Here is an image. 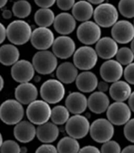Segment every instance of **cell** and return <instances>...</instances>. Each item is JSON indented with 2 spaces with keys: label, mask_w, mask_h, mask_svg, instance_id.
I'll use <instances>...</instances> for the list:
<instances>
[{
  "label": "cell",
  "mask_w": 134,
  "mask_h": 153,
  "mask_svg": "<svg viewBox=\"0 0 134 153\" xmlns=\"http://www.w3.org/2000/svg\"><path fill=\"white\" fill-rule=\"evenodd\" d=\"M109 91L110 97L115 102H124L128 100L132 92L130 84L123 80L112 83Z\"/></svg>",
  "instance_id": "26"
},
{
  "label": "cell",
  "mask_w": 134,
  "mask_h": 153,
  "mask_svg": "<svg viewBox=\"0 0 134 153\" xmlns=\"http://www.w3.org/2000/svg\"><path fill=\"white\" fill-rule=\"evenodd\" d=\"M129 107L132 111L134 112V91L132 92L131 94L128 98V104Z\"/></svg>",
  "instance_id": "45"
},
{
  "label": "cell",
  "mask_w": 134,
  "mask_h": 153,
  "mask_svg": "<svg viewBox=\"0 0 134 153\" xmlns=\"http://www.w3.org/2000/svg\"><path fill=\"white\" fill-rule=\"evenodd\" d=\"M124 135L126 140L134 143V118L130 119L124 125Z\"/></svg>",
  "instance_id": "37"
},
{
  "label": "cell",
  "mask_w": 134,
  "mask_h": 153,
  "mask_svg": "<svg viewBox=\"0 0 134 153\" xmlns=\"http://www.w3.org/2000/svg\"><path fill=\"white\" fill-rule=\"evenodd\" d=\"M76 20L71 14L61 13L55 16L54 28L61 35H68L73 33L76 28Z\"/></svg>",
  "instance_id": "20"
},
{
  "label": "cell",
  "mask_w": 134,
  "mask_h": 153,
  "mask_svg": "<svg viewBox=\"0 0 134 153\" xmlns=\"http://www.w3.org/2000/svg\"><path fill=\"white\" fill-rule=\"evenodd\" d=\"M89 133L94 141L103 143L113 137L115 127L107 119L100 118L90 124Z\"/></svg>",
  "instance_id": "7"
},
{
  "label": "cell",
  "mask_w": 134,
  "mask_h": 153,
  "mask_svg": "<svg viewBox=\"0 0 134 153\" xmlns=\"http://www.w3.org/2000/svg\"><path fill=\"white\" fill-rule=\"evenodd\" d=\"M78 74V68L71 62H64L56 68L57 79L65 84H71L75 82Z\"/></svg>",
  "instance_id": "25"
},
{
  "label": "cell",
  "mask_w": 134,
  "mask_h": 153,
  "mask_svg": "<svg viewBox=\"0 0 134 153\" xmlns=\"http://www.w3.org/2000/svg\"><path fill=\"white\" fill-rule=\"evenodd\" d=\"M75 85L81 93H89L97 89L98 79L94 72L86 71L79 74L75 79Z\"/></svg>",
  "instance_id": "22"
},
{
  "label": "cell",
  "mask_w": 134,
  "mask_h": 153,
  "mask_svg": "<svg viewBox=\"0 0 134 153\" xmlns=\"http://www.w3.org/2000/svg\"><path fill=\"white\" fill-rule=\"evenodd\" d=\"M19 48L13 44H6L0 47V63L5 66H13L19 60Z\"/></svg>",
  "instance_id": "28"
},
{
  "label": "cell",
  "mask_w": 134,
  "mask_h": 153,
  "mask_svg": "<svg viewBox=\"0 0 134 153\" xmlns=\"http://www.w3.org/2000/svg\"><path fill=\"white\" fill-rule=\"evenodd\" d=\"M31 10V5L27 0H18L12 7L13 14L20 19H26L30 16Z\"/></svg>",
  "instance_id": "32"
},
{
  "label": "cell",
  "mask_w": 134,
  "mask_h": 153,
  "mask_svg": "<svg viewBox=\"0 0 134 153\" xmlns=\"http://www.w3.org/2000/svg\"><path fill=\"white\" fill-rule=\"evenodd\" d=\"M58 127L52 122H46L36 128V136L43 143H52L59 136Z\"/></svg>",
  "instance_id": "24"
},
{
  "label": "cell",
  "mask_w": 134,
  "mask_h": 153,
  "mask_svg": "<svg viewBox=\"0 0 134 153\" xmlns=\"http://www.w3.org/2000/svg\"><path fill=\"white\" fill-rule=\"evenodd\" d=\"M3 136H2V134H1V133L0 132V147H1V145H2V143H3Z\"/></svg>",
  "instance_id": "53"
},
{
  "label": "cell",
  "mask_w": 134,
  "mask_h": 153,
  "mask_svg": "<svg viewBox=\"0 0 134 153\" xmlns=\"http://www.w3.org/2000/svg\"><path fill=\"white\" fill-rule=\"evenodd\" d=\"M54 39V35L50 29L38 27L32 31L30 41L34 48L39 51L47 50L52 47Z\"/></svg>",
  "instance_id": "13"
},
{
  "label": "cell",
  "mask_w": 134,
  "mask_h": 153,
  "mask_svg": "<svg viewBox=\"0 0 134 153\" xmlns=\"http://www.w3.org/2000/svg\"><path fill=\"white\" fill-rule=\"evenodd\" d=\"M90 123L88 118L80 115L70 117L66 123V132L69 136L80 140L85 137L89 133Z\"/></svg>",
  "instance_id": "9"
},
{
  "label": "cell",
  "mask_w": 134,
  "mask_h": 153,
  "mask_svg": "<svg viewBox=\"0 0 134 153\" xmlns=\"http://www.w3.org/2000/svg\"><path fill=\"white\" fill-rule=\"evenodd\" d=\"M130 48H131V50H132V52L134 53V38L132 40V41H131V45H130Z\"/></svg>",
  "instance_id": "52"
},
{
  "label": "cell",
  "mask_w": 134,
  "mask_h": 153,
  "mask_svg": "<svg viewBox=\"0 0 134 153\" xmlns=\"http://www.w3.org/2000/svg\"><path fill=\"white\" fill-rule=\"evenodd\" d=\"M6 37V27L2 23L0 22V45H1L5 41Z\"/></svg>",
  "instance_id": "44"
},
{
  "label": "cell",
  "mask_w": 134,
  "mask_h": 153,
  "mask_svg": "<svg viewBox=\"0 0 134 153\" xmlns=\"http://www.w3.org/2000/svg\"><path fill=\"white\" fill-rule=\"evenodd\" d=\"M118 10L126 19L134 18V0H120L118 4Z\"/></svg>",
  "instance_id": "34"
},
{
  "label": "cell",
  "mask_w": 134,
  "mask_h": 153,
  "mask_svg": "<svg viewBox=\"0 0 134 153\" xmlns=\"http://www.w3.org/2000/svg\"><path fill=\"white\" fill-rule=\"evenodd\" d=\"M101 27L93 21L88 20L82 22L77 30V39L85 46L96 44L101 38Z\"/></svg>",
  "instance_id": "10"
},
{
  "label": "cell",
  "mask_w": 134,
  "mask_h": 153,
  "mask_svg": "<svg viewBox=\"0 0 134 153\" xmlns=\"http://www.w3.org/2000/svg\"><path fill=\"white\" fill-rule=\"evenodd\" d=\"M34 2L40 8H50L55 4L56 0H34Z\"/></svg>",
  "instance_id": "41"
},
{
  "label": "cell",
  "mask_w": 134,
  "mask_h": 153,
  "mask_svg": "<svg viewBox=\"0 0 134 153\" xmlns=\"http://www.w3.org/2000/svg\"><path fill=\"white\" fill-rule=\"evenodd\" d=\"M35 72L33 65L26 59L19 60L10 69L12 78L19 83L30 82L34 78Z\"/></svg>",
  "instance_id": "15"
},
{
  "label": "cell",
  "mask_w": 134,
  "mask_h": 153,
  "mask_svg": "<svg viewBox=\"0 0 134 153\" xmlns=\"http://www.w3.org/2000/svg\"><path fill=\"white\" fill-rule=\"evenodd\" d=\"M97 89H98V91L102 92V93L107 92V91H109V83H107L106 81H104V80L99 82L98 83H97Z\"/></svg>",
  "instance_id": "43"
},
{
  "label": "cell",
  "mask_w": 134,
  "mask_h": 153,
  "mask_svg": "<svg viewBox=\"0 0 134 153\" xmlns=\"http://www.w3.org/2000/svg\"><path fill=\"white\" fill-rule=\"evenodd\" d=\"M121 153H134V145L126 147L121 151Z\"/></svg>",
  "instance_id": "47"
},
{
  "label": "cell",
  "mask_w": 134,
  "mask_h": 153,
  "mask_svg": "<svg viewBox=\"0 0 134 153\" xmlns=\"http://www.w3.org/2000/svg\"><path fill=\"white\" fill-rule=\"evenodd\" d=\"M118 50V43L109 37L100 38L96 43L95 50L97 56L103 59H111L115 57Z\"/></svg>",
  "instance_id": "19"
},
{
  "label": "cell",
  "mask_w": 134,
  "mask_h": 153,
  "mask_svg": "<svg viewBox=\"0 0 134 153\" xmlns=\"http://www.w3.org/2000/svg\"><path fill=\"white\" fill-rule=\"evenodd\" d=\"M13 134L15 139L22 143L32 141L36 136V128L29 121H21L14 125Z\"/></svg>",
  "instance_id": "21"
},
{
  "label": "cell",
  "mask_w": 134,
  "mask_h": 153,
  "mask_svg": "<svg viewBox=\"0 0 134 153\" xmlns=\"http://www.w3.org/2000/svg\"><path fill=\"white\" fill-rule=\"evenodd\" d=\"M115 57L117 58V61L122 66H127L128 65L133 63L134 60V53L131 48L128 47H122L118 48Z\"/></svg>",
  "instance_id": "33"
},
{
  "label": "cell",
  "mask_w": 134,
  "mask_h": 153,
  "mask_svg": "<svg viewBox=\"0 0 134 153\" xmlns=\"http://www.w3.org/2000/svg\"><path fill=\"white\" fill-rule=\"evenodd\" d=\"M7 38L15 46H21L26 44L32 33V29L27 22L23 20H16L11 22L6 28Z\"/></svg>",
  "instance_id": "1"
},
{
  "label": "cell",
  "mask_w": 134,
  "mask_h": 153,
  "mask_svg": "<svg viewBox=\"0 0 134 153\" xmlns=\"http://www.w3.org/2000/svg\"><path fill=\"white\" fill-rule=\"evenodd\" d=\"M28 151L27 148L26 147H22L20 148V152L21 153H26Z\"/></svg>",
  "instance_id": "51"
},
{
  "label": "cell",
  "mask_w": 134,
  "mask_h": 153,
  "mask_svg": "<svg viewBox=\"0 0 134 153\" xmlns=\"http://www.w3.org/2000/svg\"><path fill=\"white\" fill-rule=\"evenodd\" d=\"M16 1H18V0H16Z\"/></svg>",
  "instance_id": "55"
},
{
  "label": "cell",
  "mask_w": 134,
  "mask_h": 153,
  "mask_svg": "<svg viewBox=\"0 0 134 153\" xmlns=\"http://www.w3.org/2000/svg\"><path fill=\"white\" fill-rule=\"evenodd\" d=\"M24 116L23 105L16 99H9L0 105V119L7 125H15Z\"/></svg>",
  "instance_id": "2"
},
{
  "label": "cell",
  "mask_w": 134,
  "mask_h": 153,
  "mask_svg": "<svg viewBox=\"0 0 134 153\" xmlns=\"http://www.w3.org/2000/svg\"><path fill=\"white\" fill-rule=\"evenodd\" d=\"M55 16L50 8H40L34 14V21L39 27H49L53 24Z\"/></svg>",
  "instance_id": "29"
},
{
  "label": "cell",
  "mask_w": 134,
  "mask_h": 153,
  "mask_svg": "<svg viewBox=\"0 0 134 153\" xmlns=\"http://www.w3.org/2000/svg\"><path fill=\"white\" fill-rule=\"evenodd\" d=\"M111 35L115 41L121 45L131 42L134 38V26L130 21L118 20L111 29Z\"/></svg>",
  "instance_id": "12"
},
{
  "label": "cell",
  "mask_w": 134,
  "mask_h": 153,
  "mask_svg": "<svg viewBox=\"0 0 134 153\" xmlns=\"http://www.w3.org/2000/svg\"><path fill=\"white\" fill-rule=\"evenodd\" d=\"M124 68L117 60L108 59L101 65L100 73L101 78L107 83H114L120 80L123 76Z\"/></svg>",
  "instance_id": "16"
},
{
  "label": "cell",
  "mask_w": 134,
  "mask_h": 153,
  "mask_svg": "<svg viewBox=\"0 0 134 153\" xmlns=\"http://www.w3.org/2000/svg\"><path fill=\"white\" fill-rule=\"evenodd\" d=\"M35 153H58L57 148L51 143H43L39 146Z\"/></svg>",
  "instance_id": "39"
},
{
  "label": "cell",
  "mask_w": 134,
  "mask_h": 153,
  "mask_svg": "<svg viewBox=\"0 0 134 153\" xmlns=\"http://www.w3.org/2000/svg\"><path fill=\"white\" fill-rule=\"evenodd\" d=\"M70 117V112L65 105H58L52 109L50 119L57 126L66 124Z\"/></svg>",
  "instance_id": "31"
},
{
  "label": "cell",
  "mask_w": 134,
  "mask_h": 153,
  "mask_svg": "<svg viewBox=\"0 0 134 153\" xmlns=\"http://www.w3.org/2000/svg\"><path fill=\"white\" fill-rule=\"evenodd\" d=\"M123 75L126 82L134 85V62L128 65L124 69Z\"/></svg>",
  "instance_id": "38"
},
{
  "label": "cell",
  "mask_w": 134,
  "mask_h": 153,
  "mask_svg": "<svg viewBox=\"0 0 134 153\" xmlns=\"http://www.w3.org/2000/svg\"><path fill=\"white\" fill-rule=\"evenodd\" d=\"M4 85H5L4 79H3V78L2 77V76L0 74V92L3 90V87H4Z\"/></svg>",
  "instance_id": "49"
},
{
  "label": "cell",
  "mask_w": 134,
  "mask_h": 153,
  "mask_svg": "<svg viewBox=\"0 0 134 153\" xmlns=\"http://www.w3.org/2000/svg\"><path fill=\"white\" fill-rule=\"evenodd\" d=\"M86 1H88L89 3H91L92 5H100L101 4V3H104V1H106V0H86Z\"/></svg>",
  "instance_id": "48"
},
{
  "label": "cell",
  "mask_w": 134,
  "mask_h": 153,
  "mask_svg": "<svg viewBox=\"0 0 134 153\" xmlns=\"http://www.w3.org/2000/svg\"><path fill=\"white\" fill-rule=\"evenodd\" d=\"M110 105L109 98L106 93L93 92L88 98V108L95 114H101L106 112Z\"/></svg>",
  "instance_id": "23"
},
{
  "label": "cell",
  "mask_w": 134,
  "mask_h": 153,
  "mask_svg": "<svg viewBox=\"0 0 134 153\" xmlns=\"http://www.w3.org/2000/svg\"><path fill=\"white\" fill-rule=\"evenodd\" d=\"M13 12L11 10H8V9H6L4 10L2 13V16L4 19L6 20H9L10 19H11L12 16H13Z\"/></svg>",
  "instance_id": "46"
},
{
  "label": "cell",
  "mask_w": 134,
  "mask_h": 153,
  "mask_svg": "<svg viewBox=\"0 0 134 153\" xmlns=\"http://www.w3.org/2000/svg\"><path fill=\"white\" fill-rule=\"evenodd\" d=\"M20 148L16 141L12 140H5L0 147V153H21Z\"/></svg>",
  "instance_id": "35"
},
{
  "label": "cell",
  "mask_w": 134,
  "mask_h": 153,
  "mask_svg": "<svg viewBox=\"0 0 134 153\" xmlns=\"http://www.w3.org/2000/svg\"><path fill=\"white\" fill-rule=\"evenodd\" d=\"M72 9V15L76 20L84 22L92 19L94 9L93 5L86 0L75 2Z\"/></svg>",
  "instance_id": "27"
},
{
  "label": "cell",
  "mask_w": 134,
  "mask_h": 153,
  "mask_svg": "<svg viewBox=\"0 0 134 153\" xmlns=\"http://www.w3.org/2000/svg\"><path fill=\"white\" fill-rule=\"evenodd\" d=\"M79 153H101L100 149L93 145H86L80 149Z\"/></svg>",
  "instance_id": "42"
},
{
  "label": "cell",
  "mask_w": 134,
  "mask_h": 153,
  "mask_svg": "<svg viewBox=\"0 0 134 153\" xmlns=\"http://www.w3.org/2000/svg\"><path fill=\"white\" fill-rule=\"evenodd\" d=\"M52 109L43 100H35L28 105L26 116L28 121L34 125H41L49 121Z\"/></svg>",
  "instance_id": "4"
},
{
  "label": "cell",
  "mask_w": 134,
  "mask_h": 153,
  "mask_svg": "<svg viewBox=\"0 0 134 153\" xmlns=\"http://www.w3.org/2000/svg\"><path fill=\"white\" fill-rule=\"evenodd\" d=\"M65 106L73 115H80L88 108V98L81 92H72L67 95Z\"/></svg>",
  "instance_id": "18"
},
{
  "label": "cell",
  "mask_w": 134,
  "mask_h": 153,
  "mask_svg": "<svg viewBox=\"0 0 134 153\" xmlns=\"http://www.w3.org/2000/svg\"><path fill=\"white\" fill-rule=\"evenodd\" d=\"M107 118L113 125H124L131 119L132 111L124 102H115L106 111Z\"/></svg>",
  "instance_id": "11"
},
{
  "label": "cell",
  "mask_w": 134,
  "mask_h": 153,
  "mask_svg": "<svg viewBox=\"0 0 134 153\" xmlns=\"http://www.w3.org/2000/svg\"><path fill=\"white\" fill-rule=\"evenodd\" d=\"M52 52L57 58L67 59L71 57L76 50L73 39L67 35H61L54 39L52 46Z\"/></svg>",
  "instance_id": "14"
},
{
  "label": "cell",
  "mask_w": 134,
  "mask_h": 153,
  "mask_svg": "<svg viewBox=\"0 0 134 153\" xmlns=\"http://www.w3.org/2000/svg\"><path fill=\"white\" fill-rule=\"evenodd\" d=\"M75 3V0H56V4L58 8L64 11L73 8Z\"/></svg>",
  "instance_id": "40"
},
{
  "label": "cell",
  "mask_w": 134,
  "mask_h": 153,
  "mask_svg": "<svg viewBox=\"0 0 134 153\" xmlns=\"http://www.w3.org/2000/svg\"><path fill=\"white\" fill-rule=\"evenodd\" d=\"M66 94L64 83L56 79H50L43 83L40 88L42 100L49 104H56L63 100Z\"/></svg>",
  "instance_id": "5"
},
{
  "label": "cell",
  "mask_w": 134,
  "mask_h": 153,
  "mask_svg": "<svg viewBox=\"0 0 134 153\" xmlns=\"http://www.w3.org/2000/svg\"><path fill=\"white\" fill-rule=\"evenodd\" d=\"M121 147L118 142L109 140L103 143L101 147V153H121Z\"/></svg>",
  "instance_id": "36"
},
{
  "label": "cell",
  "mask_w": 134,
  "mask_h": 153,
  "mask_svg": "<svg viewBox=\"0 0 134 153\" xmlns=\"http://www.w3.org/2000/svg\"><path fill=\"white\" fill-rule=\"evenodd\" d=\"M56 148L58 153H79L81 149L78 140L69 136L61 138Z\"/></svg>",
  "instance_id": "30"
},
{
  "label": "cell",
  "mask_w": 134,
  "mask_h": 153,
  "mask_svg": "<svg viewBox=\"0 0 134 153\" xmlns=\"http://www.w3.org/2000/svg\"><path fill=\"white\" fill-rule=\"evenodd\" d=\"M133 26H134V20H133Z\"/></svg>",
  "instance_id": "54"
},
{
  "label": "cell",
  "mask_w": 134,
  "mask_h": 153,
  "mask_svg": "<svg viewBox=\"0 0 134 153\" xmlns=\"http://www.w3.org/2000/svg\"><path fill=\"white\" fill-rule=\"evenodd\" d=\"M38 93L37 87L30 82L20 83L14 90L16 100L22 105H28L37 100Z\"/></svg>",
  "instance_id": "17"
},
{
  "label": "cell",
  "mask_w": 134,
  "mask_h": 153,
  "mask_svg": "<svg viewBox=\"0 0 134 153\" xmlns=\"http://www.w3.org/2000/svg\"><path fill=\"white\" fill-rule=\"evenodd\" d=\"M118 10L114 5L103 3L96 7L94 11V19L101 27H112L118 20Z\"/></svg>",
  "instance_id": "6"
},
{
  "label": "cell",
  "mask_w": 134,
  "mask_h": 153,
  "mask_svg": "<svg viewBox=\"0 0 134 153\" xmlns=\"http://www.w3.org/2000/svg\"><path fill=\"white\" fill-rule=\"evenodd\" d=\"M58 58L49 50H40L36 52L32 58L35 71L42 75L52 74L58 67Z\"/></svg>",
  "instance_id": "3"
},
{
  "label": "cell",
  "mask_w": 134,
  "mask_h": 153,
  "mask_svg": "<svg viewBox=\"0 0 134 153\" xmlns=\"http://www.w3.org/2000/svg\"><path fill=\"white\" fill-rule=\"evenodd\" d=\"M7 2H8V0H0V9L5 7Z\"/></svg>",
  "instance_id": "50"
},
{
  "label": "cell",
  "mask_w": 134,
  "mask_h": 153,
  "mask_svg": "<svg viewBox=\"0 0 134 153\" xmlns=\"http://www.w3.org/2000/svg\"><path fill=\"white\" fill-rule=\"evenodd\" d=\"M73 64L79 70L90 71L94 68L98 60L96 50L90 46H82L75 50Z\"/></svg>",
  "instance_id": "8"
}]
</instances>
